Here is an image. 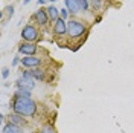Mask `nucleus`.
I'll return each mask as SVG.
<instances>
[{
    "mask_svg": "<svg viewBox=\"0 0 134 133\" xmlns=\"http://www.w3.org/2000/svg\"><path fill=\"white\" fill-rule=\"evenodd\" d=\"M11 109L14 113H18L21 116H34L37 112V104L32 98H12Z\"/></svg>",
    "mask_w": 134,
    "mask_h": 133,
    "instance_id": "obj_1",
    "label": "nucleus"
},
{
    "mask_svg": "<svg viewBox=\"0 0 134 133\" xmlns=\"http://www.w3.org/2000/svg\"><path fill=\"white\" fill-rule=\"evenodd\" d=\"M67 28H69V37L70 38H81L84 34L87 32V26L84 25L82 22H79V20H75V18H72L69 23H67Z\"/></svg>",
    "mask_w": 134,
    "mask_h": 133,
    "instance_id": "obj_2",
    "label": "nucleus"
},
{
    "mask_svg": "<svg viewBox=\"0 0 134 133\" xmlns=\"http://www.w3.org/2000/svg\"><path fill=\"white\" fill-rule=\"evenodd\" d=\"M38 35H40V34H38V29L32 25H26L25 28L21 29V38L27 43L35 42V40L38 38Z\"/></svg>",
    "mask_w": 134,
    "mask_h": 133,
    "instance_id": "obj_3",
    "label": "nucleus"
},
{
    "mask_svg": "<svg viewBox=\"0 0 134 133\" xmlns=\"http://www.w3.org/2000/svg\"><path fill=\"white\" fill-rule=\"evenodd\" d=\"M15 87L20 89V90H27V92H32V89L35 87V83L31 76H20L18 80L15 81Z\"/></svg>",
    "mask_w": 134,
    "mask_h": 133,
    "instance_id": "obj_4",
    "label": "nucleus"
},
{
    "mask_svg": "<svg viewBox=\"0 0 134 133\" xmlns=\"http://www.w3.org/2000/svg\"><path fill=\"white\" fill-rule=\"evenodd\" d=\"M23 76H31L35 81H43L46 78V72L40 69V67H35V69H29V70H23Z\"/></svg>",
    "mask_w": 134,
    "mask_h": 133,
    "instance_id": "obj_5",
    "label": "nucleus"
},
{
    "mask_svg": "<svg viewBox=\"0 0 134 133\" xmlns=\"http://www.w3.org/2000/svg\"><path fill=\"white\" fill-rule=\"evenodd\" d=\"M69 32V28H67V23L59 17L58 20L53 23V34L57 35V37H63V35H66Z\"/></svg>",
    "mask_w": 134,
    "mask_h": 133,
    "instance_id": "obj_6",
    "label": "nucleus"
},
{
    "mask_svg": "<svg viewBox=\"0 0 134 133\" xmlns=\"http://www.w3.org/2000/svg\"><path fill=\"white\" fill-rule=\"evenodd\" d=\"M20 63L25 67H27V69H35V67H40L41 60L38 58V57H35V55H29V57H23V58L20 60Z\"/></svg>",
    "mask_w": 134,
    "mask_h": 133,
    "instance_id": "obj_7",
    "label": "nucleus"
},
{
    "mask_svg": "<svg viewBox=\"0 0 134 133\" xmlns=\"http://www.w3.org/2000/svg\"><path fill=\"white\" fill-rule=\"evenodd\" d=\"M18 52L23 54V57H29V55H35L37 52V46L34 43H27V42H23L18 48Z\"/></svg>",
    "mask_w": 134,
    "mask_h": 133,
    "instance_id": "obj_8",
    "label": "nucleus"
},
{
    "mask_svg": "<svg viewBox=\"0 0 134 133\" xmlns=\"http://www.w3.org/2000/svg\"><path fill=\"white\" fill-rule=\"evenodd\" d=\"M34 18H35V22H37L40 26H46L47 25V22L50 20L47 11H44V9H38V11L34 14Z\"/></svg>",
    "mask_w": 134,
    "mask_h": 133,
    "instance_id": "obj_9",
    "label": "nucleus"
},
{
    "mask_svg": "<svg viewBox=\"0 0 134 133\" xmlns=\"http://www.w3.org/2000/svg\"><path fill=\"white\" fill-rule=\"evenodd\" d=\"M8 122L11 124H15V125H25L26 121H25V116H21V115H18V113H11L8 116Z\"/></svg>",
    "mask_w": 134,
    "mask_h": 133,
    "instance_id": "obj_10",
    "label": "nucleus"
},
{
    "mask_svg": "<svg viewBox=\"0 0 134 133\" xmlns=\"http://www.w3.org/2000/svg\"><path fill=\"white\" fill-rule=\"evenodd\" d=\"M64 2H66V8L69 9V12L72 16H75V14H78L81 11V8H79V5H78L76 0H64Z\"/></svg>",
    "mask_w": 134,
    "mask_h": 133,
    "instance_id": "obj_11",
    "label": "nucleus"
},
{
    "mask_svg": "<svg viewBox=\"0 0 134 133\" xmlns=\"http://www.w3.org/2000/svg\"><path fill=\"white\" fill-rule=\"evenodd\" d=\"M2 133H23V132H21L20 125H15V124H11V122H8V124H5V127H3V132H2Z\"/></svg>",
    "mask_w": 134,
    "mask_h": 133,
    "instance_id": "obj_12",
    "label": "nucleus"
},
{
    "mask_svg": "<svg viewBox=\"0 0 134 133\" xmlns=\"http://www.w3.org/2000/svg\"><path fill=\"white\" fill-rule=\"evenodd\" d=\"M47 14H49V18L52 22H57L59 18V12L55 6H49V8H47Z\"/></svg>",
    "mask_w": 134,
    "mask_h": 133,
    "instance_id": "obj_13",
    "label": "nucleus"
},
{
    "mask_svg": "<svg viewBox=\"0 0 134 133\" xmlns=\"http://www.w3.org/2000/svg\"><path fill=\"white\" fill-rule=\"evenodd\" d=\"M14 96H15V98H31V92H27V90H20V89H17L15 93H14Z\"/></svg>",
    "mask_w": 134,
    "mask_h": 133,
    "instance_id": "obj_14",
    "label": "nucleus"
},
{
    "mask_svg": "<svg viewBox=\"0 0 134 133\" xmlns=\"http://www.w3.org/2000/svg\"><path fill=\"white\" fill-rule=\"evenodd\" d=\"M76 2H78V5H79L81 11H88V8H90L88 0H76Z\"/></svg>",
    "mask_w": 134,
    "mask_h": 133,
    "instance_id": "obj_15",
    "label": "nucleus"
},
{
    "mask_svg": "<svg viewBox=\"0 0 134 133\" xmlns=\"http://www.w3.org/2000/svg\"><path fill=\"white\" fill-rule=\"evenodd\" d=\"M38 133H57V130H55L52 125H44V127H43Z\"/></svg>",
    "mask_w": 134,
    "mask_h": 133,
    "instance_id": "obj_16",
    "label": "nucleus"
},
{
    "mask_svg": "<svg viewBox=\"0 0 134 133\" xmlns=\"http://www.w3.org/2000/svg\"><path fill=\"white\" fill-rule=\"evenodd\" d=\"M69 14H70V12H69V9H67V8L59 9V17H61L63 20H64V18H67V17H69Z\"/></svg>",
    "mask_w": 134,
    "mask_h": 133,
    "instance_id": "obj_17",
    "label": "nucleus"
},
{
    "mask_svg": "<svg viewBox=\"0 0 134 133\" xmlns=\"http://www.w3.org/2000/svg\"><path fill=\"white\" fill-rule=\"evenodd\" d=\"M92 5L94 9H100L102 8V0H92Z\"/></svg>",
    "mask_w": 134,
    "mask_h": 133,
    "instance_id": "obj_18",
    "label": "nucleus"
},
{
    "mask_svg": "<svg viewBox=\"0 0 134 133\" xmlns=\"http://www.w3.org/2000/svg\"><path fill=\"white\" fill-rule=\"evenodd\" d=\"M2 76H3V80H6V78L9 76V69L8 67H5V69L2 70Z\"/></svg>",
    "mask_w": 134,
    "mask_h": 133,
    "instance_id": "obj_19",
    "label": "nucleus"
},
{
    "mask_svg": "<svg viewBox=\"0 0 134 133\" xmlns=\"http://www.w3.org/2000/svg\"><path fill=\"white\" fill-rule=\"evenodd\" d=\"M6 12H8L9 17H12L14 16V6H8V8H6Z\"/></svg>",
    "mask_w": 134,
    "mask_h": 133,
    "instance_id": "obj_20",
    "label": "nucleus"
},
{
    "mask_svg": "<svg viewBox=\"0 0 134 133\" xmlns=\"http://www.w3.org/2000/svg\"><path fill=\"white\" fill-rule=\"evenodd\" d=\"M18 63H20V58H18V57H14V61H12V66H17Z\"/></svg>",
    "mask_w": 134,
    "mask_h": 133,
    "instance_id": "obj_21",
    "label": "nucleus"
},
{
    "mask_svg": "<svg viewBox=\"0 0 134 133\" xmlns=\"http://www.w3.org/2000/svg\"><path fill=\"white\" fill-rule=\"evenodd\" d=\"M38 3H40V5H44V3H46V0H38Z\"/></svg>",
    "mask_w": 134,
    "mask_h": 133,
    "instance_id": "obj_22",
    "label": "nucleus"
},
{
    "mask_svg": "<svg viewBox=\"0 0 134 133\" xmlns=\"http://www.w3.org/2000/svg\"><path fill=\"white\" fill-rule=\"evenodd\" d=\"M29 2H31V0H23V5H27Z\"/></svg>",
    "mask_w": 134,
    "mask_h": 133,
    "instance_id": "obj_23",
    "label": "nucleus"
},
{
    "mask_svg": "<svg viewBox=\"0 0 134 133\" xmlns=\"http://www.w3.org/2000/svg\"><path fill=\"white\" fill-rule=\"evenodd\" d=\"M50 2H55V0H50Z\"/></svg>",
    "mask_w": 134,
    "mask_h": 133,
    "instance_id": "obj_24",
    "label": "nucleus"
}]
</instances>
